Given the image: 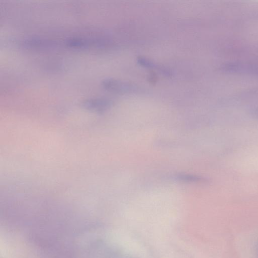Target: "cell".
Segmentation results:
<instances>
[{
    "mask_svg": "<svg viewBox=\"0 0 258 258\" xmlns=\"http://www.w3.org/2000/svg\"><path fill=\"white\" fill-rule=\"evenodd\" d=\"M106 89L115 92H128L135 89L133 85L115 80L109 79L103 82Z\"/></svg>",
    "mask_w": 258,
    "mask_h": 258,
    "instance_id": "6da1fadb",
    "label": "cell"
},
{
    "mask_svg": "<svg viewBox=\"0 0 258 258\" xmlns=\"http://www.w3.org/2000/svg\"><path fill=\"white\" fill-rule=\"evenodd\" d=\"M177 178L185 182H198L202 179L199 176L191 174H182L177 176Z\"/></svg>",
    "mask_w": 258,
    "mask_h": 258,
    "instance_id": "7a4b0ae2",
    "label": "cell"
},
{
    "mask_svg": "<svg viewBox=\"0 0 258 258\" xmlns=\"http://www.w3.org/2000/svg\"><path fill=\"white\" fill-rule=\"evenodd\" d=\"M137 61L141 65L146 68H157L155 64L151 60L143 57H139Z\"/></svg>",
    "mask_w": 258,
    "mask_h": 258,
    "instance_id": "3957f363",
    "label": "cell"
},
{
    "mask_svg": "<svg viewBox=\"0 0 258 258\" xmlns=\"http://www.w3.org/2000/svg\"><path fill=\"white\" fill-rule=\"evenodd\" d=\"M254 256L255 258H258V241L256 242L254 248Z\"/></svg>",
    "mask_w": 258,
    "mask_h": 258,
    "instance_id": "277c9868",
    "label": "cell"
}]
</instances>
